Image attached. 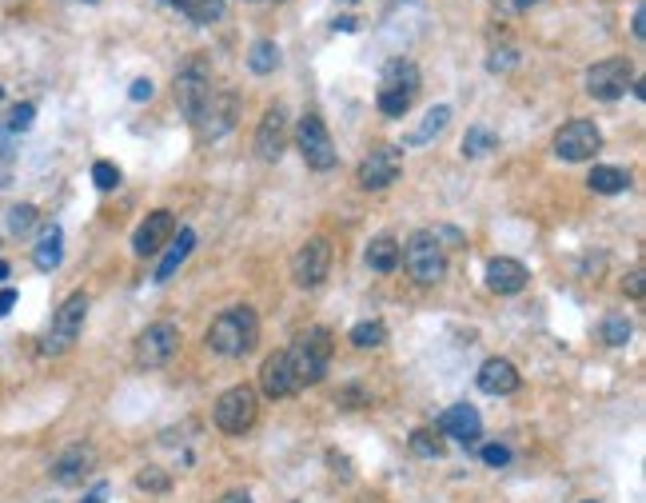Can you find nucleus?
I'll return each mask as SVG.
<instances>
[{"label":"nucleus","instance_id":"obj_6","mask_svg":"<svg viewBox=\"0 0 646 503\" xmlns=\"http://www.w3.org/2000/svg\"><path fill=\"white\" fill-rule=\"evenodd\" d=\"M212 68H208V60L204 56H192L180 72H176V104H180V112L196 124V116L204 112V104L212 100Z\"/></svg>","mask_w":646,"mask_h":503},{"label":"nucleus","instance_id":"obj_17","mask_svg":"<svg viewBox=\"0 0 646 503\" xmlns=\"http://www.w3.org/2000/svg\"><path fill=\"white\" fill-rule=\"evenodd\" d=\"M527 280H531V272H527V264H523V260L495 256V260L487 264V288H491L495 296H515V292H523V288H527Z\"/></svg>","mask_w":646,"mask_h":503},{"label":"nucleus","instance_id":"obj_49","mask_svg":"<svg viewBox=\"0 0 646 503\" xmlns=\"http://www.w3.org/2000/svg\"><path fill=\"white\" fill-rule=\"evenodd\" d=\"M84 4H96V0H84Z\"/></svg>","mask_w":646,"mask_h":503},{"label":"nucleus","instance_id":"obj_29","mask_svg":"<svg viewBox=\"0 0 646 503\" xmlns=\"http://www.w3.org/2000/svg\"><path fill=\"white\" fill-rule=\"evenodd\" d=\"M224 4L228 0H172V8H180L188 20H196V24H212V20H220L224 16Z\"/></svg>","mask_w":646,"mask_h":503},{"label":"nucleus","instance_id":"obj_28","mask_svg":"<svg viewBox=\"0 0 646 503\" xmlns=\"http://www.w3.org/2000/svg\"><path fill=\"white\" fill-rule=\"evenodd\" d=\"M280 44L276 40H256L252 44V52H248V68L256 72V76H268V72H276L280 68Z\"/></svg>","mask_w":646,"mask_h":503},{"label":"nucleus","instance_id":"obj_20","mask_svg":"<svg viewBox=\"0 0 646 503\" xmlns=\"http://www.w3.org/2000/svg\"><path fill=\"white\" fill-rule=\"evenodd\" d=\"M475 384H479V392H487V396H511V392L519 388V368H515L511 360H503V356H491V360L479 368Z\"/></svg>","mask_w":646,"mask_h":503},{"label":"nucleus","instance_id":"obj_2","mask_svg":"<svg viewBox=\"0 0 646 503\" xmlns=\"http://www.w3.org/2000/svg\"><path fill=\"white\" fill-rule=\"evenodd\" d=\"M415 96H419V68H415V60H407V56L387 60L383 72H379V96H375L379 112L399 120V116L411 112Z\"/></svg>","mask_w":646,"mask_h":503},{"label":"nucleus","instance_id":"obj_16","mask_svg":"<svg viewBox=\"0 0 646 503\" xmlns=\"http://www.w3.org/2000/svg\"><path fill=\"white\" fill-rule=\"evenodd\" d=\"M172 236H176V216H172V212H152V216L132 232V252H136V256H156Z\"/></svg>","mask_w":646,"mask_h":503},{"label":"nucleus","instance_id":"obj_30","mask_svg":"<svg viewBox=\"0 0 646 503\" xmlns=\"http://www.w3.org/2000/svg\"><path fill=\"white\" fill-rule=\"evenodd\" d=\"M32 224H36V208L32 204H12L4 212V232L8 236H24V232H32Z\"/></svg>","mask_w":646,"mask_h":503},{"label":"nucleus","instance_id":"obj_18","mask_svg":"<svg viewBox=\"0 0 646 503\" xmlns=\"http://www.w3.org/2000/svg\"><path fill=\"white\" fill-rule=\"evenodd\" d=\"M260 392H264L268 400H288V396L300 392V388H296V376H292V364H288L284 352H276V356H268V360L260 364Z\"/></svg>","mask_w":646,"mask_h":503},{"label":"nucleus","instance_id":"obj_45","mask_svg":"<svg viewBox=\"0 0 646 503\" xmlns=\"http://www.w3.org/2000/svg\"><path fill=\"white\" fill-rule=\"evenodd\" d=\"M331 28H335V32H355V28H359V20H355V16H339Z\"/></svg>","mask_w":646,"mask_h":503},{"label":"nucleus","instance_id":"obj_31","mask_svg":"<svg viewBox=\"0 0 646 503\" xmlns=\"http://www.w3.org/2000/svg\"><path fill=\"white\" fill-rule=\"evenodd\" d=\"M383 340H387V328H383L379 320H363V324H355V328H351V344H355V348H363V352L379 348Z\"/></svg>","mask_w":646,"mask_h":503},{"label":"nucleus","instance_id":"obj_4","mask_svg":"<svg viewBox=\"0 0 646 503\" xmlns=\"http://www.w3.org/2000/svg\"><path fill=\"white\" fill-rule=\"evenodd\" d=\"M399 260L415 284H439L447 276V248L435 232H411V240L399 248Z\"/></svg>","mask_w":646,"mask_h":503},{"label":"nucleus","instance_id":"obj_5","mask_svg":"<svg viewBox=\"0 0 646 503\" xmlns=\"http://www.w3.org/2000/svg\"><path fill=\"white\" fill-rule=\"evenodd\" d=\"M84 316H88V296H84V292H72V296L56 308V316H52V324H48L44 340H40V352H44V356H60V352H68V348L76 344L80 328H84Z\"/></svg>","mask_w":646,"mask_h":503},{"label":"nucleus","instance_id":"obj_37","mask_svg":"<svg viewBox=\"0 0 646 503\" xmlns=\"http://www.w3.org/2000/svg\"><path fill=\"white\" fill-rule=\"evenodd\" d=\"M168 484H172V480H168L160 468H144V472H140V488H144V492H148V488H152V492H168Z\"/></svg>","mask_w":646,"mask_h":503},{"label":"nucleus","instance_id":"obj_26","mask_svg":"<svg viewBox=\"0 0 646 503\" xmlns=\"http://www.w3.org/2000/svg\"><path fill=\"white\" fill-rule=\"evenodd\" d=\"M587 184H591L599 196H619V192H627V188H631V172L611 168V164H595V168H591V176H587Z\"/></svg>","mask_w":646,"mask_h":503},{"label":"nucleus","instance_id":"obj_46","mask_svg":"<svg viewBox=\"0 0 646 503\" xmlns=\"http://www.w3.org/2000/svg\"><path fill=\"white\" fill-rule=\"evenodd\" d=\"M216 503H252V496L248 492H228V496H220Z\"/></svg>","mask_w":646,"mask_h":503},{"label":"nucleus","instance_id":"obj_10","mask_svg":"<svg viewBox=\"0 0 646 503\" xmlns=\"http://www.w3.org/2000/svg\"><path fill=\"white\" fill-rule=\"evenodd\" d=\"M635 84V64L623 56H607L595 68H587V92L595 100H619Z\"/></svg>","mask_w":646,"mask_h":503},{"label":"nucleus","instance_id":"obj_41","mask_svg":"<svg viewBox=\"0 0 646 503\" xmlns=\"http://www.w3.org/2000/svg\"><path fill=\"white\" fill-rule=\"evenodd\" d=\"M499 12H531L539 0H491Z\"/></svg>","mask_w":646,"mask_h":503},{"label":"nucleus","instance_id":"obj_25","mask_svg":"<svg viewBox=\"0 0 646 503\" xmlns=\"http://www.w3.org/2000/svg\"><path fill=\"white\" fill-rule=\"evenodd\" d=\"M363 260H367L371 272H383V276L395 272V268H399V240H395V236H375V240L367 244Z\"/></svg>","mask_w":646,"mask_h":503},{"label":"nucleus","instance_id":"obj_15","mask_svg":"<svg viewBox=\"0 0 646 503\" xmlns=\"http://www.w3.org/2000/svg\"><path fill=\"white\" fill-rule=\"evenodd\" d=\"M284 148H288V112L276 104V108L264 112V120L256 128V156L268 160V164H276L284 156Z\"/></svg>","mask_w":646,"mask_h":503},{"label":"nucleus","instance_id":"obj_24","mask_svg":"<svg viewBox=\"0 0 646 503\" xmlns=\"http://www.w3.org/2000/svg\"><path fill=\"white\" fill-rule=\"evenodd\" d=\"M447 124H451V108H447V104H435V108L419 120V128H411V132L403 136V144H407V148H423V144H431L435 136H443Z\"/></svg>","mask_w":646,"mask_h":503},{"label":"nucleus","instance_id":"obj_51","mask_svg":"<svg viewBox=\"0 0 646 503\" xmlns=\"http://www.w3.org/2000/svg\"><path fill=\"white\" fill-rule=\"evenodd\" d=\"M347 4H351V0H347Z\"/></svg>","mask_w":646,"mask_h":503},{"label":"nucleus","instance_id":"obj_12","mask_svg":"<svg viewBox=\"0 0 646 503\" xmlns=\"http://www.w3.org/2000/svg\"><path fill=\"white\" fill-rule=\"evenodd\" d=\"M180 352V328L176 324H152L136 336V364L140 368H164Z\"/></svg>","mask_w":646,"mask_h":503},{"label":"nucleus","instance_id":"obj_23","mask_svg":"<svg viewBox=\"0 0 646 503\" xmlns=\"http://www.w3.org/2000/svg\"><path fill=\"white\" fill-rule=\"evenodd\" d=\"M192 248H196V232H192V228H176L172 248L164 252V260H160V268H156V284H168V280L180 272V264L192 256Z\"/></svg>","mask_w":646,"mask_h":503},{"label":"nucleus","instance_id":"obj_44","mask_svg":"<svg viewBox=\"0 0 646 503\" xmlns=\"http://www.w3.org/2000/svg\"><path fill=\"white\" fill-rule=\"evenodd\" d=\"M84 503H108V484H96V488L84 496Z\"/></svg>","mask_w":646,"mask_h":503},{"label":"nucleus","instance_id":"obj_21","mask_svg":"<svg viewBox=\"0 0 646 503\" xmlns=\"http://www.w3.org/2000/svg\"><path fill=\"white\" fill-rule=\"evenodd\" d=\"M443 432L451 440H459V444H475L483 436V420H479V412L471 404H455V408L443 412Z\"/></svg>","mask_w":646,"mask_h":503},{"label":"nucleus","instance_id":"obj_22","mask_svg":"<svg viewBox=\"0 0 646 503\" xmlns=\"http://www.w3.org/2000/svg\"><path fill=\"white\" fill-rule=\"evenodd\" d=\"M60 260H64V232H60V224H44L40 240H36V252H32V264L40 272H56Z\"/></svg>","mask_w":646,"mask_h":503},{"label":"nucleus","instance_id":"obj_35","mask_svg":"<svg viewBox=\"0 0 646 503\" xmlns=\"http://www.w3.org/2000/svg\"><path fill=\"white\" fill-rule=\"evenodd\" d=\"M92 184H96L100 192H112V188L120 184V168L108 164V160H96V164H92Z\"/></svg>","mask_w":646,"mask_h":503},{"label":"nucleus","instance_id":"obj_14","mask_svg":"<svg viewBox=\"0 0 646 503\" xmlns=\"http://www.w3.org/2000/svg\"><path fill=\"white\" fill-rule=\"evenodd\" d=\"M327 272H331V244L323 236H312L292 256V280L308 292V288H320L323 280H327Z\"/></svg>","mask_w":646,"mask_h":503},{"label":"nucleus","instance_id":"obj_19","mask_svg":"<svg viewBox=\"0 0 646 503\" xmlns=\"http://www.w3.org/2000/svg\"><path fill=\"white\" fill-rule=\"evenodd\" d=\"M92 468H96V452H92L88 444H72V448L52 464V480L64 484V488H76V484H84V476H92Z\"/></svg>","mask_w":646,"mask_h":503},{"label":"nucleus","instance_id":"obj_3","mask_svg":"<svg viewBox=\"0 0 646 503\" xmlns=\"http://www.w3.org/2000/svg\"><path fill=\"white\" fill-rule=\"evenodd\" d=\"M288 364H292V376H296V388H312L327 376V364H331V332L327 328H308L288 352Z\"/></svg>","mask_w":646,"mask_h":503},{"label":"nucleus","instance_id":"obj_7","mask_svg":"<svg viewBox=\"0 0 646 503\" xmlns=\"http://www.w3.org/2000/svg\"><path fill=\"white\" fill-rule=\"evenodd\" d=\"M216 428L220 432H228V436H244L252 424H256V416H260V396L248 388V384H240V388H228L220 400H216Z\"/></svg>","mask_w":646,"mask_h":503},{"label":"nucleus","instance_id":"obj_48","mask_svg":"<svg viewBox=\"0 0 646 503\" xmlns=\"http://www.w3.org/2000/svg\"><path fill=\"white\" fill-rule=\"evenodd\" d=\"M248 4H260V0H248Z\"/></svg>","mask_w":646,"mask_h":503},{"label":"nucleus","instance_id":"obj_50","mask_svg":"<svg viewBox=\"0 0 646 503\" xmlns=\"http://www.w3.org/2000/svg\"><path fill=\"white\" fill-rule=\"evenodd\" d=\"M164 4H172V0H164Z\"/></svg>","mask_w":646,"mask_h":503},{"label":"nucleus","instance_id":"obj_33","mask_svg":"<svg viewBox=\"0 0 646 503\" xmlns=\"http://www.w3.org/2000/svg\"><path fill=\"white\" fill-rule=\"evenodd\" d=\"M603 340H607V348H627V340H631V320H627V316H607V320H603Z\"/></svg>","mask_w":646,"mask_h":503},{"label":"nucleus","instance_id":"obj_42","mask_svg":"<svg viewBox=\"0 0 646 503\" xmlns=\"http://www.w3.org/2000/svg\"><path fill=\"white\" fill-rule=\"evenodd\" d=\"M631 32H635V40H646V8L639 4L635 8V16H631Z\"/></svg>","mask_w":646,"mask_h":503},{"label":"nucleus","instance_id":"obj_1","mask_svg":"<svg viewBox=\"0 0 646 503\" xmlns=\"http://www.w3.org/2000/svg\"><path fill=\"white\" fill-rule=\"evenodd\" d=\"M260 340V320L256 312L244 304V308H228L224 316H216V324L208 328V348L224 360H240L256 348Z\"/></svg>","mask_w":646,"mask_h":503},{"label":"nucleus","instance_id":"obj_36","mask_svg":"<svg viewBox=\"0 0 646 503\" xmlns=\"http://www.w3.org/2000/svg\"><path fill=\"white\" fill-rule=\"evenodd\" d=\"M515 64H519V52H515V48H495V52H491V60H487V68H491V72H511Z\"/></svg>","mask_w":646,"mask_h":503},{"label":"nucleus","instance_id":"obj_11","mask_svg":"<svg viewBox=\"0 0 646 503\" xmlns=\"http://www.w3.org/2000/svg\"><path fill=\"white\" fill-rule=\"evenodd\" d=\"M399 172H403V148H395V144L371 148L363 156V164H359V188L383 192V188H391L399 180Z\"/></svg>","mask_w":646,"mask_h":503},{"label":"nucleus","instance_id":"obj_9","mask_svg":"<svg viewBox=\"0 0 646 503\" xmlns=\"http://www.w3.org/2000/svg\"><path fill=\"white\" fill-rule=\"evenodd\" d=\"M603 148V132L599 124L591 120H571L555 132V156L567 160V164H583V160H595Z\"/></svg>","mask_w":646,"mask_h":503},{"label":"nucleus","instance_id":"obj_27","mask_svg":"<svg viewBox=\"0 0 646 503\" xmlns=\"http://www.w3.org/2000/svg\"><path fill=\"white\" fill-rule=\"evenodd\" d=\"M495 148H499V132L495 128H487V124H471L467 128V136H463V156L467 160H479V156H487Z\"/></svg>","mask_w":646,"mask_h":503},{"label":"nucleus","instance_id":"obj_40","mask_svg":"<svg viewBox=\"0 0 646 503\" xmlns=\"http://www.w3.org/2000/svg\"><path fill=\"white\" fill-rule=\"evenodd\" d=\"M643 280H646V272L643 268H635L627 280H623V288H627V296H635V300H643Z\"/></svg>","mask_w":646,"mask_h":503},{"label":"nucleus","instance_id":"obj_8","mask_svg":"<svg viewBox=\"0 0 646 503\" xmlns=\"http://www.w3.org/2000/svg\"><path fill=\"white\" fill-rule=\"evenodd\" d=\"M296 144H300V156H304V164L308 168H316V172H331L335 168V144H331V132H327V124H323L316 112H304L300 116V124H296Z\"/></svg>","mask_w":646,"mask_h":503},{"label":"nucleus","instance_id":"obj_34","mask_svg":"<svg viewBox=\"0 0 646 503\" xmlns=\"http://www.w3.org/2000/svg\"><path fill=\"white\" fill-rule=\"evenodd\" d=\"M32 120H36V108H32V104H12V108H8L4 128H8V132H28V128H32Z\"/></svg>","mask_w":646,"mask_h":503},{"label":"nucleus","instance_id":"obj_39","mask_svg":"<svg viewBox=\"0 0 646 503\" xmlns=\"http://www.w3.org/2000/svg\"><path fill=\"white\" fill-rule=\"evenodd\" d=\"M152 92H156V88H152V80H144V76H140V80H132V88H128V96H132L136 104L152 100Z\"/></svg>","mask_w":646,"mask_h":503},{"label":"nucleus","instance_id":"obj_38","mask_svg":"<svg viewBox=\"0 0 646 503\" xmlns=\"http://www.w3.org/2000/svg\"><path fill=\"white\" fill-rule=\"evenodd\" d=\"M483 464H487V468H507V464H511V452H507L503 444H487V448H483Z\"/></svg>","mask_w":646,"mask_h":503},{"label":"nucleus","instance_id":"obj_13","mask_svg":"<svg viewBox=\"0 0 646 503\" xmlns=\"http://www.w3.org/2000/svg\"><path fill=\"white\" fill-rule=\"evenodd\" d=\"M236 120H240V96L232 88H224V92H212V100L196 116V132L204 140H220V136H228L236 128Z\"/></svg>","mask_w":646,"mask_h":503},{"label":"nucleus","instance_id":"obj_43","mask_svg":"<svg viewBox=\"0 0 646 503\" xmlns=\"http://www.w3.org/2000/svg\"><path fill=\"white\" fill-rule=\"evenodd\" d=\"M16 308V292L12 288H0V316H8Z\"/></svg>","mask_w":646,"mask_h":503},{"label":"nucleus","instance_id":"obj_32","mask_svg":"<svg viewBox=\"0 0 646 503\" xmlns=\"http://www.w3.org/2000/svg\"><path fill=\"white\" fill-rule=\"evenodd\" d=\"M411 452L423 456V460H439L443 456V444H439V436L431 428H415L411 432Z\"/></svg>","mask_w":646,"mask_h":503},{"label":"nucleus","instance_id":"obj_47","mask_svg":"<svg viewBox=\"0 0 646 503\" xmlns=\"http://www.w3.org/2000/svg\"><path fill=\"white\" fill-rule=\"evenodd\" d=\"M0 280H8V260H0Z\"/></svg>","mask_w":646,"mask_h":503}]
</instances>
